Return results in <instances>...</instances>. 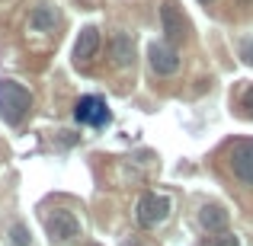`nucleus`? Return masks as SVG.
<instances>
[{"instance_id": "17", "label": "nucleus", "mask_w": 253, "mask_h": 246, "mask_svg": "<svg viewBox=\"0 0 253 246\" xmlns=\"http://www.w3.org/2000/svg\"><path fill=\"white\" fill-rule=\"evenodd\" d=\"M199 3H211V0H199Z\"/></svg>"}, {"instance_id": "1", "label": "nucleus", "mask_w": 253, "mask_h": 246, "mask_svg": "<svg viewBox=\"0 0 253 246\" xmlns=\"http://www.w3.org/2000/svg\"><path fill=\"white\" fill-rule=\"evenodd\" d=\"M29 109H32V93L23 83H16V80L0 83V118L6 125H19Z\"/></svg>"}, {"instance_id": "12", "label": "nucleus", "mask_w": 253, "mask_h": 246, "mask_svg": "<svg viewBox=\"0 0 253 246\" xmlns=\"http://www.w3.org/2000/svg\"><path fill=\"white\" fill-rule=\"evenodd\" d=\"M199 246H241V240H237L234 234H228V230H221V234L209 237V240H202Z\"/></svg>"}, {"instance_id": "9", "label": "nucleus", "mask_w": 253, "mask_h": 246, "mask_svg": "<svg viewBox=\"0 0 253 246\" xmlns=\"http://www.w3.org/2000/svg\"><path fill=\"white\" fill-rule=\"evenodd\" d=\"M112 61H116L119 68H128V64L135 61V42H131L128 32H116V35H112Z\"/></svg>"}, {"instance_id": "6", "label": "nucleus", "mask_w": 253, "mask_h": 246, "mask_svg": "<svg viewBox=\"0 0 253 246\" xmlns=\"http://www.w3.org/2000/svg\"><path fill=\"white\" fill-rule=\"evenodd\" d=\"M74 118L81 125H106L109 122V109H106V103L99 96H84L74 105Z\"/></svg>"}, {"instance_id": "3", "label": "nucleus", "mask_w": 253, "mask_h": 246, "mask_svg": "<svg viewBox=\"0 0 253 246\" xmlns=\"http://www.w3.org/2000/svg\"><path fill=\"white\" fill-rule=\"evenodd\" d=\"M161 26H164V35H167V45H173V48L179 42H186V35H189V23H186L176 0H164L161 3Z\"/></svg>"}, {"instance_id": "16", "label": "nucleus", "mask_w": 253, "mask_h": 246, "mask_svg": "<svg viewBox=\"0 0 253 246\" xmlns=\"http://www.w3.org/2000/svg\"><path fill=\"white\" fill-rule=\"evenodd\" d=\"M81 3H84V6H93V0H81Z\"/></svg>"}, {"instance_id": "5", "label": "nucleus", "mask_w": 253, "mask_h": 246, "mask_svg": "<svg viewBox=\"0 0 253 246\" xmlns=\"http://www.w3.org/2000/svg\"><path fill=\"white\" fill-rule=\"evenodd\" d=\"M148 61H151V68H154V74H161V77H170V74H176L179 70V55H176V48L167 42H154L148 48Z\"/></svg>"}, {"instance_id": "15", "label": "nucleus", "mask_w": 253, "mask_h": 246, "mask_svg": "<svg viewBox=\"0 0 253 246\" xmlns=\"http://www.w3.org/2000/svg\"><path fill=\"white\" fill-rule=\"evenodd\" d=\"M244 109H247V115H253V86L244 93Z\"/></svg>"}, {"instance_id": "10", "label": "nucleus", "mask_w": 253, "mask_h": 246, "mask_svg": "<svg viewBox=\"0 0 253 246\" xmlns=\"http://www.w3.org/2000/svg\"><path fill=\"white\" fill-rule=\"evenodd\" d=\"M199 224H202L205 230H211V234H221V230L228 227V211H224L221 205H205V208L199 211Z\"/></svg>"}, {"instance_id": "13", "label": "nucleus", "mask_w": 253, "mask_h": 246, "mask_svg": "<svg viewBox=\"0 0 253 246\" xmlns=\"http://www.w3.org/2000/svg\"><path fill=\"white\" fill-rule=\"evenodd\" d=\"M10 243H13V246H29V230H26L23 224H13V230H10Z\"/></svg>"}, {"instance_id": "11", "label": "nucleus", "mask_w": 253, "mask_h": 246, "mask_svg": "<svg viewBox=\"0 0 253 246\" xmlns=\"http://www.w3.org/2000/svg\"><path fill=\"white\" fill-rule=\"evenodd\" d=\"M36 29H42V32H51L58 26V13L51 10V6H36L32 10V19H29Z\"/></svg>"}, {"instance_id": "7", "label": "nucleus", "mask_w": 253, "mask_h": 246, "mask_svg": "<svg viewBox=\"0 0 253 246\" xmlns=\"http://www.w3.org/2000/svg\"><path fill=\"white\" fill-rule=\"evenodd\" d=\"M231 170L241 182L253 185V141H237L231 147Z\"/></svg>"}, {"instance_id": "4", "label": "nucleus", "mask_w": 253, "mask_h": 246, "mask_svg": "<svg viewBox=\"0 0 253 246\" xmlns=\"http://www.w3.org/2000/svg\"><path fill=\"white\" fill-rule=\"evenodd\" d=\"M170 214V198L167 195H157V192H148V195L138 202V224L141 227H157L161 221H167Z\"/></svg>"}, {"instance_id": "14", "label": "nucleus", "mask_w": 253, "mask_h": 246, "mask_svg": "<svg viewBox=\"0 0 253 246\" xmlns=\"http://www.w3.org/2000/svg\"><path fill=\"white\" fill-rule=\"evenodd\" d=\"M241 55H244L247 64H253V38H244V42H241Z\"/></svg>"}, {"instance_id": "2", "label": "nucleus", "mask_w": 253, "mask_h": 246, "mask_svg": "<svg viewBox=\"0 0 253 246\" xmlns=\"http://www.w3.org/2000/svg\"><path fill=\"white\" fill-rule=\"evenodd\" d=\"M45 230H48L51 243H71L74 237H81V221L74 217V211L55 208L48 217H45Z\"/></svg>"}, {"instance_id": "18", "label": "nucleus", "mask_w": 253, "mask_h": 246, "mask_svg": "<svg viewBox=\"0 0 253 246\" xmlns=\"http://www.w3.org/2000/svg\"><path fill=\"white\" fill-rule=\"evenodd\" d=\"M247 3H250V0H247Z\"/></svg>"}, {"instance_id": "8", "label": "nucleus", "mask_w": 253, "mask_h": 246, "mask_svg": "<svg viewBox=\"0 0 253 246\" xmlns=\"http://www.w3.org/2000/svg\"><path fill=\"white\" fill-rule=\"evenodd\" d=\"M96 51H99V29L96 26H84L81 35H77V42H74V61L77 64H90L93 58H96Z\"/></svg>"}]
</instances>
